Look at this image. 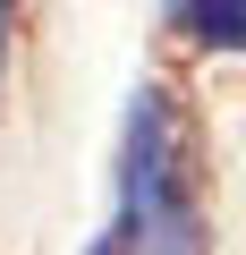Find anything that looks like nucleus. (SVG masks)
Returning <instances> with one entry per match:
<instances>
[{
	"label": "nucleus",
	"instance_id": "1",
	"mask_svg": "<svg viewBox=\"0 0 246 255\" xmlns=\"http://www.w3.org/2000/svg\"><path fill=\"white\" fill-rule=\"evenodd\" d=\"M136 255H212V213H204V136L178 94L145 85L119 136V221Z\"/></svg>",
	"mask_w": 246,
	"mask_h": 255
},
{
	"label": "nucleus",
	"instance_id": "2",
	"mask_svg": "<svg viewBox=\"0 0 246 255\" xmlns=\"http://www.w3.org/2000/svg\"><path fill=\"white\" fill-rule=\"evenodd\" d=\"M170 26L195 51H238L246 43V0H170Z\"/></svg>",
	"mask_w": 246,
	"mask_h": 255
},
{
	"label": "nucleus",
	"instance_id": "3",
	"mask_svg": "<svg viewBox=\"0 0 246 255\" xmlns=\"http://www.w3.org/2000/svg\"><path fill=\"white\" fill-rule=\"evenodd\" d=\"M9 26H17V0H0V68H9Z\"/></svg>",
	"mask_w": 246,
	"mask_h": 255
}]
</instances>
